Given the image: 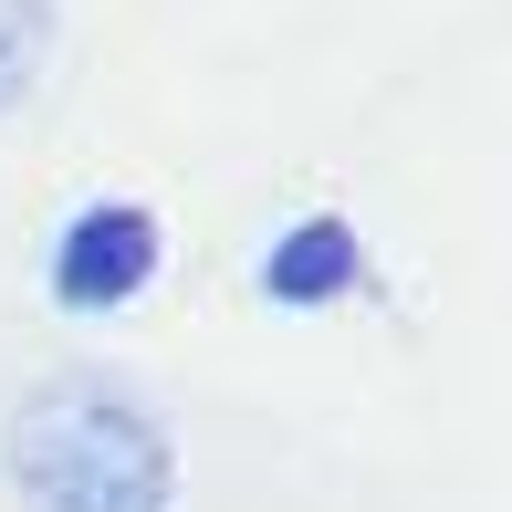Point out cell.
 <instances>
[{
  "mask_svg": "<svg viewBox=\"0 0 512 512\" xmlns=\"http://www.w3.org/2000/svg\"><path fill=\"white\" fill-rule=\"evenodd\" d=\"M53 42H63V0H0V115H21L42 95Z\"/></svg>",
  "mask_w": 512,
  "mask_h": 512,
  "instance_id": "277c9868",
  "label": "cell"
},
{
  "mask_svg": "<svg viewBox=\"0 0 512 512\" xmlns=\"http://www.w3.org/2000/svg\"><path fill=\"white\" fill-rule=\"evenodd\" d=\"M157 262H168V230H157L147 199H84L74 220L53 230V262H42V283H53L63 314L105 324V314H126L136 293L157 283Z\"/></svg>",
  "mask_w": 512,
  "mask_h": 512,
  "instance_id": "7a4b0ae2",
  "label": "cell"
},
{
  "mask_svg": "<svg viewBox=\"0 0 512 512\" xmlns=\"http://www.w3.org/2000/svg\"><path fill=\"white\" fill-rule=\"evenodd\" d=\"M0 481L21 512H178V439L126 377L53 366L0 418Z\"/></svg>",
  "mask_w": 512,
  "mask_h": 512,
  "instance_id": "6da1fadb",
  "label": "cell"
},
{
  "mask_svg": "<svg viewBox=\"0 0 512 512\" xmlns=\"http://www.w3.org/2000/svg\"><path fill=\"white\" fill-rule=\"evenodd\" d=\"M251 283L272 293L283 314H324V304H356L366 293V241L345 209H304V220H283L262 241V262H251Z\"/></svg>",
  "mask_w": 512,
  "mask_h": 512,
  "instance_id": "3957f363",
  "label": "cell"
}]
</instances>
